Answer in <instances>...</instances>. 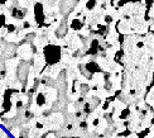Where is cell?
<instances>
[{"instance_id":"6da1fadb","label":"cell","mask_w":154,"mask_h":138,"mask_svg":"<svg viewBox=\"0 0 154 138\" xmlns=\"http://www.w3.org/2000/svg\"><path fill=\"white\" fill-rule=\"evenodd\" d=\"M62 47L60 44L48 43L42 48V55L46 60V65H54L61 62Z\"/></svg>"},{"instance_id":"7a4b0ae2","label":"cell","mask_w":154,"mask_h":138,"mask_svg":"<svg viewBox=\"0 0 154 138\" xmlns=\"http://www.w3.org/2000/svg\"><path fill=\"white\" fill-rule=\"evenodd\" d=\"M63 123V114L62 113H49L44 115L42 127L46 129V132H54Z\"/></svg>"},{"instance_id":"3957f363","label":"cell","mask_w":154,"mask_h":138,"mask_svg":"<svg viewBox=\"0 0 154 138\" xmlns=\"http://www.w3.org/2000/svg\"><path fill=\"white\" fill-rule=\"evenodd\" d=\"M17 48L18 44L15 42H10L8 39H5L2 50H0V56H2L4 60H10V58L17 57Z\"/></svg>"},{"instance_id":"277c9868","label":"cell","mask_w":154,"mask_h":138,"mask_svg":"<svg viewBox=\"0 0 154 138\" xmlns=\"http://www.w3.org/2000/svg\"><path fill=\"white\" fill-rule=\"evenodd\" d=\"M8 11L10 13V17L14 21H25V18L28 15V8H24L20 5L8 6Z\"/></svg>"},{"instance_id":"5b68a950","label":"cell","mask_w":154,"mask_h":138,"mask_svg":"<svg viewBox=\"0 0 154 138\" xmlns=\"http://www.w3.org/2000/svg\"><path fill=\"white\" fill-rule=\"evenodd\" d=\"M68 28H69V25H68V17H62L60 24L57 25V27L54 28V30H53L54 37L57 39H65V37L68 33Z\"/></svg>"},{"instance_id":"8992f818","label":"cell","mask_w":154,"mask_h":138,"mask_svg":"<svg viewBox=\"0 0 154 138\" xmlns=\"http://www.w3.org/2000/svg\"><path fill=\"white\" fill-rule=\"evenodd\" d=\"M34 10V21L37 25H42L46 21V14H44V5L41 2H37L33 4Z\"/></svg>"},{"instance_id":"52a82bcc","label":"cell","mask_w":154,"mask_h":138,"mask_svg":"<svg viewBox=\"0 0 154 138\" xmlns=\"http://www.w3.org/2000/svg\"><path fill=\"white\" fill-rule=\"evenodd\" d=\"M115 29H116L119 34H130L131 33V28H130L129 22L123 18H120L118 21L116 25H115Z\"/></svg>"},{"instance_id":"ba28073f","label":"cell","mask_w":154,"mask_h":138,"mask_svg":"<svg viewBox=\"0 0 154 138\" xmlns=\"http://www.w3.org/2000/svg\"><path fill=\"white\" fill-rule=\"evenodd\" d=\"M46 129L43 127H33L29 128V138H43V136L46 134Z\"/></svg>"},{"instance_id":"9c48e42d","label":"cell","mask_w":154,"mask_h":138,"mask_svg":"<svg viewBox=\"0 0 154 138\" xmlns=\"http://www.w3.org/2000/svg\"><path fill=\"white\" fill-rule=\"evenodd\" d=\"M144 101L149 105V107L153 108L154 105V89H153V85L152 86H149V90H146V93L144 94Z\"/></svg>"},{"instance_id":"30bf717a","label":"cell","mask_w":154,"mask_h":138,"mask_svg":"<svg viewBox=\"0 0 154 138\" xmlns=\"http://www.w3.org/2000/svg\"><path fill=\"white\" fill-rule=\"evenodd\" d=\"M99 6V2L97 0H87V2L85 3V9L88 11H92L94 9H96Z\"/></svg>"},{"instance_id":"8fae6325","label":"cell","mask_w":154,"mask_h":138,"mask_svg":"<svg viewBox=\"0 0 154 138\" xmlns=\"http://www.w3.org/2000/svg\"><path fill=\"white\" fill-rule=\"evenodd\" d=\"M4 96L3 95H0V113H2V111L4 110Z\"/></svg>"},{"instance_id":"7c38bea8","label":"cell","mask_w":154,"mask_h":138,"mask_svg":"<svg viewBox=\"0 0 154 138\" xmlns=\"http://www.w3.org/2000/svg\"><path fill=\"white\" fill-rule=\"evenodd\" d=\"M44 138H57V137H56L54 132H47L46 133V137H44Z\"/></svg>"},{"instance_id":"4fadbf2b","label":"cell","mask_w":154,"mask_h":138,"mask_svg":"<svg viewBox=\"0 0 154 138\" xmlns=\"http://www.w3.org/2000/svg\"><path fill=\"white\" fill-rule=\"evenodd\" d=\"M0 138H9L8 134H6V132H4L2 128H0Z\"/></svg>"},{"instance_id":"5bb4252c","label":"cell","mask_w":154,"mask_h":138,"mask_svg":"<svg viewBox=\"0 0 154 138\" xmlns=\"http://www.w3.org/2000/svg\"><path fill=\"white\" fill-rule=\"evenodd\" d=\"M153 136H154L153 130H152V129H149V133L146 134V136H144V138H153Z\"/></svg>"}]
</instances>
